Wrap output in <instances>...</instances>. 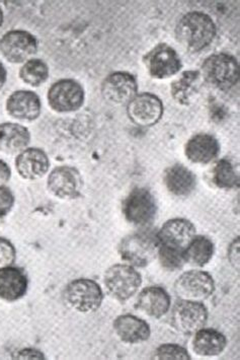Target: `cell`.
I'll return each instance as SVG.
<instances>
[{
  "instance_id": "cell-24",
  "label": "cell",
  "mask_w": 240,
  "mask_h": 360,
  "mask_svg": "<svg viewBox=\"0 0 240 360\" xmlns=\"http://www.w3.org/2000/svg\"><path fill=\"white\" fill-rule=\"evenodd\" d=\"M31 141V133L17 123L0 124V151L6 155H20Z\"/></svg>"
},
{
  "instance_id": "cell-30",
  "label": "cell",
  "mask_w": 240,
  "mask_h": 360,
  "mask_svg": "<svg viewBox=\"0 0 240 360\" xmlns=\"http://www.w3.org/2000/svg\"><path fill=\"white\" fill-rule=\"evenodd\" d=\"M155 357L159 359H191L186 348L177 344H164L156 349Z\"/></svg>"
},
{
  "instance_id": "cell-6",
  "label": "cell",
  "mask_w": 240,
  "mask_h": 360,
  "mask_svg": "<svg viewBox=\"0 0 240 360\" xmlns=\"http://www.w3.org/2000/svg\"><path fill=\"white\" fill-rule=\"evenodd\" d=\"M171 321L180 333L195 334L207 324L208 309L203 302L180 300L171 309Z\"/></svg>"
},
{
  "instance_id": "cell-17",
  "label": "cell",
  "mask_w": 240,
  "mask_h": 360,
  "mask_svg": "<svg viewBox=\"0 0 240 360\" xmlns=\"http://www.w3.org/2000/svg\"><path fill=\"white\" fill-rule=\"evenodd\" d=\"M196 226L186 219H169L157 231L160 245L173 246L185 250L196 237Z\"/></svg>"
},
{
  "instance_id": "cell-21",
  "label": "cell",
  "mask_w": 240,
  "mask_h": 360,
  "mask_svg": "<svg viewBox=\"0 0 240 360\" xmlns=\"http://www.w3.org/2000/svg\"><path fill=\"white\" fill-rule=\"evenodd\" d=\"M186 157L194 164L207 165L220 153V144L210 134H196L187 142Z\"/></svg>"
},
{
  "instance_id": "cell-16",
  "label": "cell",
  "mask_w": 240,
  "mask_h": 360,
  "mask_svg": "<svg viewBox=\"0 0 240 360\" xmlns=\"http://www.w3.org/2000/svg\"><path fill=\"white\" fill-rule=\"evenodd\" d=\"M50 160L44 150L36 148H26L15 158V169L25 180L36 181L48 173Z\"/></svg>"
},
{
  "instance_id": "cell-36",
  "label": "cell",
  "mask_w": 240,
  "mask_h": 360,
  "mask_svg": "<svg viewBox=\"0 0 240 360\" xmlns=\"http://www.w3.org/2000/svg\"><path fill=\"white\" fill-rule=\"evenodd\" d=\"M4 24V13H2L1 8H0V27Z\"/></svg>"
},
{
  "instance_id": "cell-28",
  "label": "cell",
  "mask_w": 240,
  "mask_h": 360,
  "mask_svg": "<svg viewBox=\"0 0 240 360\" xmlns=\"http://www.w3.org/2000/svg\"><path fill=\"white\" fill-rule=\"evenodd\" d=\"M20 77L25 84L38 88L49 79V68L41 59L32 58L20 68Z\"/></svg>"
},
{
  "instance_id": "cell-34",
  "label": "cell",
  "mask_w": 240,
  "mask_h": 360,
  "mask_svg": "<svg viewBox=\"0 0 240 360\" xmlns=\"http://www.w3.org/2000/svg\"><path fill=\"white\" fill-rule=\"evenodd\" d=\"M11 167L4 160H0V186H4L11 180Z\"/></svg>"
},
{
  "instance_id": "cell-31",
  "label": "cell",
  "mask_w": 240,
  "mask_h": 360,
  "mask_svg": "<svg viewBox=\"0 0 240 360\" xmlns=\"http://www.w3.org/2000/svg\"><path fill=\"white\" fill-rule=\"evenodd\" d=\"M17 258V250L8 238L0 237V268L11 266Z\"/></svg>"
},
{
  "instance_id": "cell-15",
  "label": "cell",
  "mask_w": 240,
  "mask_h": 360,
  "mask_svg": "<svg viewBox=\"0 0 240 360\" xmlns=\"http://www.w3.org/2000/svg\"><path fill=\"white\" fill-rule=\"evenodd\" d=\"M6 111L11 118L22 122H32L39 118L42 111L40 97L31 91H17L6 101Z\"/></svg>"
},
{
  "instance_id": "cell-25",
  "label": "cell",
  "mask_w": 240,
  "mask_h": 360,
  "mask_svg": "<svg viewBox=\"0 0 240 360\" xmlns=\"http://www.w3.org/2000/svg\"><path fill=\"white\" fill-rule=\"evenodd\" d=\"M192 346L199 356H218L225 350L227 338L217 330L202 328L196 332Z\"/></svg>"
},
{
  "instance_id": "cell-22",
  "label": "cell",
  "mask_w": 240,
  "mask_h": 360,
  "mask_svg": "<svg viewBox=\"0 0 240 360\" xmlns=\"http://www.w3.org/2000/svg\"><path fill=\"white\" fill-rule=\"evenodd\" d=\"M171 304L168 291L160 286H148L139 293L136 307L145 315L160 319L168 313Z\"/></svg>"
},
{
  "instance_id": "cell-27",
  "label": "cell",
  "mask_w": 240,
  "mask_h": 360,
  "mask_svg": "<svg viewBox=\"0 0 240 360\" xmlns=\"http://www.w3.org/2000/svg\"><path fill=\"white\" fill-rule=\"evenodd\" d=\"M212 182L220 189L230 190L239 187V175L234 165L227 158L218 160L212 171Z\"/></svg>"
},
{
  "instance_id": "cell-4",
  "label": "cell",
  "mask_w": 240,
  "mask_h": 360,
  "mask_svg": "<svg viewBox=\"0 0 240 360\" xmlns=\"http://www.w3.org/2000/svg\"><path fill=\"white\" fill-rule=\"evenodd\" d=\"M104 283L107 293L113 299L125 302L138 291L142 277L133 266L116 264L105 272Z\"/></svg>"
},
{
  "instance_id": "cell-13",
  "label": "cell",
  "mask_w": 240,
  "mask_h": 360,
  "mask_svg": "<svg viewBox=\"0 0 240 360\" xmlns=\"http://www.w3.org/2000/svg\"><path fill=\"white\" fill-rule=\"evenodd\" d=\"M50 193L62 200L79 198L84 188V179L79 169L70 166L55 167L48 176Z\"/></svg>"
},
{
  "instance_id": "cell-1",
  "label": "cell",
  "mask_w": 240,
  "mask_h": 360,
  "mask_svg": "<svg viewBox=\"0 0 240 360\" xmlns=\"http://www.w3.org/2000/svg\"><path fill=\"white\" fill-rule=\"evenodd\" d=\"M216 34L213 20L201 11L186 13L175 27L178 42L191 52L202 51L211 45Z\"/></svg>"
},
{
  "instance_id": "cell-11",
  "label": "cell",
  "mask_w": 240,
  "mask_h": 360,
  "mask_svg": "<svg viewBox=\"0 0 240 360\" xmlns=\"http://www.w3.org/2000/svg\"><path fill=\"white\" fill-rule=\"evenodd\" d=\"M38 51L36 37L24 30H13L0 39V52L11 63L29 61Z\"/></svg>"
},
{
  "instance_id": "cell-12",
  "label": "cell",
  "mask_w": 240,
  "mask_h": 360,
  "mask_svg": "<svg viewBox=\"0 0 240 360\" xmlns=\"http://www.w3.org/2000/svg\"><path fill=\"white\" fill-rule=\"evenodd\" d=\"M164 103L150 93L137 94L127 104L130 120L139 127L156 125L164 116Z\"/></svg>"
},
{
  "instance_id": "cell-9",
  "label": "cell",
  "mask_w": 240,
  "mask_h": 360,
  "mask_svg": "<svg viewBox=\"0 0 240 360\" xmlns=\"http://www.w3.org/2000/svg\"><path fill=\"white\" fill-rule=\"evenodd\" d=\"M214 291L213 277L202 270L182 273L175 283V292L180 300L204 302L212 297Z\"/></svg>"
},
{
  "instance_id": "cell-20",
  "label": "cell",
  "mask_w": 240,
  "mask_h": 360,
  "mask_svg": "<svg viewBox=\"0 0 240 360\" xmlns=\"http://www.w3.org/2000/svg\"><path fill=\"white\" fill-rule=\"evenodd\" d=\"M113 326L116 336L128 344L145 342L152 335L150 326L146 321L130 314L119 316Z\"/></svg>"
},
{
  "instance_id": "cell-7",
  "label": "cell",
  "mask_w": 240,
  "mask_h": 360,
  "mask_svg": "<svg viewBox=\"0 0 240 360\" xmlns=\"http://www.w3.org/2000/svg\"><path fill=\"white\" fill-rule=\"evenodd\" d=\"M156 212V201L146 188H135L123 203L125 219L134 226H148L154 220Z\"/></svg>"
},
{
  "instance_id": "cell-33",
  "label": "cell",
  "mask_w": 240,
  "mask_h": 360,
  "mask_svg": "<svg viewBox=\"0 0 240 360\" xmlns=\"http://www.w3.org/2000/svg\"><path fill=\"white\" fill-rule=\"evenodd\" d=\"M15 359H45V355L40 350L34 348H26V349L18 350L13 355Z\"/></svg>"
},
{
  "instance_id": "cell-32",
  "label": "cell",
  "mask_w": 240,
  "mask_h": 360,
  "mask_svg": "<svg viewBox=\"0 0 240 360\" xmlns=\"http://www.w3.org/2000/svg\"><path fill=\"white\" fill-rule=\"evenodd\" d=\"M15 205V195L6 186H0V219L8 214Z\"/></svg>"
},
{
  "instance_id": "cell-8",
  "label": "cell",
  "mask_w": 240,
  "mask_h": 360,
  "mask_svg": "<svg viewBox=\"0 0 240 360\" xmlns=\"http://www.w3.org/2000/svg\"><path fill=\"white\" fill-rule=\"evenodd\" d=\"M143 62L150 77L156 79H169L182 68L180 55L166 43H159L153 47L143 57Z\"/></svg>"
},
{
  "instance_id": "cell-3",
  "label": "cell",
  "mask_w": 240,
  "mask_h": 360,
  "mask_svg": "<svg viewBox=\"0 0 240 360\" xmlns=\"http://www.w3.org/2000/svg\"><path fill=\"white\" fill-rule=\"evenodd\" d=\"M201 75L210 86L229 91L239 80V64L236 59L227 53L211 55L202 64Z\"/></svg>"
},
{
  "instance_id": "cell-10",
  "label": "cell",
  "mask_w": 240,
  "mask_h": 360,
  "mask_svg": "<svg viewBox=\"0 0 240 360\" xmlns=\"http://www.w3.org/2000/svg\"><path fill=\"white\" fill-rule=\"evenodd\" d=\"M84 89L74 79H61L52 84L48 91L50 108L58 113L77 111L84 103Z\"/></svg>"
},
{
  "instance_id": "cell-35",
  "label": "cell",
  "mask_w": 240,
  "mask_h": 360,
  "mask_svg": "<svg viewBox=\"0 0 240 360\" xmlns=\"http://www.w3.org/2000/svg\"><path fill=\"white\" fill-rule=\"evenodd\" d=\"M6 79H8V71H6L2 62L0 61V89L4 88Z\"/></svg>"
},
{
  "instance_id": "cell-23",
  "label": "cell",
  "mask_w": 240,
  "mask_h": 360,
  "mask_svg": "<svg viewBox=\"0 0 240 360\" xmlns=\"http://www.w3.org/2000/svg\"><path fill=\"white\" fill-rule=\"evenodd\" d=\"M164 182L171 194L178 197H187L195 191L196 176L187 167L177 164L166 169Z\"/></svg>"
},
{
  "instance_id": "cell-5",
  "label": "cell",
  "mask_w": 240,
  "mask_h": 360,
  "mask_svg": "<svg viewBox=\"0 0 240 360\" xmlns=\"http://www.w3.org/2000/svg\"><path fill=\"white\" fill-rule=\"evenodd\" d=\"M64 297L68 306L74 311L88 314L100 308L104 300V292L95 281L79 278L67 284Z\"/></svg>"
},
{
  "instance_id": "cell-29",
  "label": "cell",
  "mask_w": 240,
  "mask_h": 360,
  "mask_svg": "<svg viewBox=\"0 0 240 360\" xmlns=\"http://www.w3.org/2000/svg\"><path fill=\"white\" fill-rule=\"evenodd\" d=\"M159 256L160 264L168 271H178L187 263L185 250L166 245H159Z\"/></svg>"
},
{
  "instance_id": "cell-14",
  "label": "cell",
  "mask_w": 240,
  "mask_h": 360,
  "mask_svg": "<svg viewBox=\"0 0 240 360\" xmlns=\"http://www.w3.org/2000/svg\"><path fill=\"white\" fill-rule=\"evenodd\" d=\"M138 93V82L132 73L116 71L107 75L102 84V95L115 105L128 104Z\"/></svg>"
},
{
  "instance_id": "cell-18",
  "label": "cell",
  "mask_w": 240,
  "mask_h": 360,
  "mask_svg": "<svg viewBox=\"0 0 240 360\" xmlns=\"http://www.w3.org/2000/svg\"><path fill=\"white\" fill-rule=\"evenodd\" d=\"M29 281L26 272L15 266L0 268V300L13 302L26 295Z\"/></svg>"
},
{
  "instance_id": "cell-19",
  "label": "cell",
  "mask_w": 240,
  "mask_h": 360,
  "mask_svg": "<svg viewBox=\"0 0 240 360\" xmlns=\"http://www.w3.org/2000/svg\"><path fill=\"white\" fill-rule=\"evenodd\" d=\"M202 75L199 70H187L180 73V77L171 84V94L178 104L189 105L195 102L202 89Z\"/></svg>"
},
{
  "instance_id": "cell-2",
  "label": "cell",
  "mask_w": 240,
  "mask_h": 360,
  "mask_svg": "<svg viewBox=\"0 0 240 360\" xmlns=\"http://www.w3.org/2000/svg\"><path fill=\"white\" fill-rule=\"evenodd\" d=\"M159 245L157 233L140 231L123 238L119 244L118 252L129 265L143 268L156 258Z\"/></svg>"
},
{
  "instance_id": "cell-26",
  "label": "cell",
  "mask_w": 240,
  "mask_h": 360,
  "mask_svg": "<svg viewBox=\"0 0 240 360\" xmlns=\"http://www.w3.org/2000/svg\"><path fill=\"white\" fill-rule=\"evenodd\" d=\"M214 252L213 242L209 238L196 236L185 249V256L187 263L196 267H203L212 260Z\"/></svg>"
}]
</instances>
